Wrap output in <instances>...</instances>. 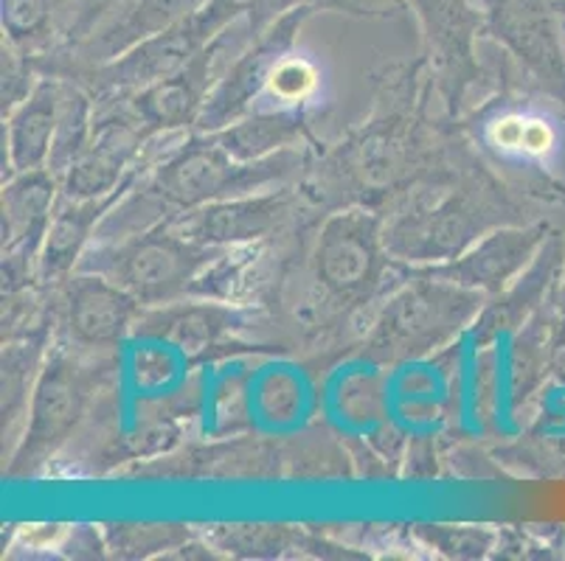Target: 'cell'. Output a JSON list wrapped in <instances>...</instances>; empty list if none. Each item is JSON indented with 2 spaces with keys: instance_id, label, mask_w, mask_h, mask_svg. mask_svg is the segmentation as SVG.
Listing matches in <instances>:
<instances>
[{
  "instance_id": "24",
  "label": "cell",
  "mask_w": 565,
  "mask_h": 561,
  "mask_svg": "<svg viewBox=\"0 0 565 561\" xmlns=\"http://www.w3.org/2000/svg\"><path fill=\"white\" fill-rule=\"evenodd\" d=\"M490 143L503 154L546 158L557 147L554 123L532 112H507L490 127Z\"/></svg>"
},
{
  "instance_id": "13",
  "label": "cell",
  "mask_w": 565,
  "mask_h": 561,
  "mask_svg": "<svg viewBox=\"0 0 565 561\" xmlns=\"http://www.w3.org/2000/svg\"><path fill=\"white\" fill-rule=\"evenodd\" d=\"M554 0H490V25L546 79H565Z\"/></svg>"
},
{
  "instance_id": "16",
  "label": "cell",
  "mask_w": 565,
  "mask_h": 561,
  "mask_svg": "<svg viewBox=\"0 0 565 561\" xmlns=\"http://www.w3.org/2000/svg\"><path fill=\"white\" fill-rule=\"evenodd\" d=\"M130 183L121 192L110 194V197L76 199L63 194V199H56L54 216H51L49 230H45L43 250L38 256L43 281H56V278L68 276L74 267H79L82 256L87 253V245L96 236L99 223L105 219L107 211L113 208V203L130 188Z\"/></svg>"
},
{
  "instance_id": "12",
  "label": "cell",
  "mask_w": 565,
  "mask_h": 561,
  "mask_svg": "<svg viewBox=\"0 0 565 561\" xmlns=\"http://www.w3.org/2000/svg\"><path fill=\"white\" fill-rule=\"evenodd\" d=\"M141 127L127 118H105L94 127L90 143L65 172V194L76 199H99L121 192L132 177H127L138 149Z\"/></svg>"
},
{
  "instance_id": "7",
  "label": "cell",
  "mask_w": 565,
  "mask_h": 561,
  "mask_svg": "<svg viewBox=\"0 0 565 561\" xmlns=\"http://www.w3.org/2000/svg\"><path fill=\"white\" fill-rule=\"evenodd\" d=\"M90 385L94 382L87 377V370L68 352L56 348L51 354L34 385L29 427H25L14 463L38 466L68 441L74 427L85 416Z\"/></svg>"
},
{
  "instance_id": "6",
  "label": "cell",
  "mask_w": 565,
  "mask_h": 561,
  "mask_svg": "<svg viewBox=\"0 0 565 561\" xmlns=\"http://www.w3.org/2000/svg\"><path fill=\"white\" fill-rule=\"evenodd\" d=\"M385 256V236L372 214L343 211L330 216L312 256L318 284L335 301H363L383 276Z\"/></svg>"
},
{
  "instance_id": "35",
  "label": "cell",
  "mask_w": 565,
  "mask_h": 561,
  "mask_svg": "<svg viewBox=\"0 0 565 561\" xmlns=\"http://www.w3.org/2000/svg\"><path fill=\"white\" fill-rule=\"evenodd\" d=\"M559 306L565 312V267H563V276H559Z\"/></svg>"
},
{
  "instance_id": "31",
  "label": "cell",
  "mask_w": 565,
  "mask_h": 561,
  "mask_svg": "<svg viewBox=\"0 0 565 561\" xmlns=\"http://www.w3.org/2000/svg\"><path fill=\"white\" fill-rule=\"evenodd\" d=\"M127 3V0H82V12L76 20V31H90L102 18L113 14V9Z\"/></svg>"
},
{
  "instance_id": "10",
  "label": "cell",
  "mask_w": 565,
  "mask_h": 561,
  "mask_svg": "<svg viewBox=\"0 0 565 561\" xmlns=\"http://www.w3.org/2000/svg\"><path fill=\"white\" fill-rule=\"evenodd\" d=\"M287 216H290V203H287L285 194L259 192L248 194V197L220 199V203L181 211L167 225L174 234L186 236L198 245L225 247L262 239V236L279 228Z\"/></svg>"
},
{
  "instance_id": "5",
  "label": "cell",
  "mask_w": 565,
  "mask_h": 561,
  "mask_svg": "<svg viewBox=\"0 0 565 561\" xmlns=\"http://www.w3.org/2000/svg\"><path fill=\"white\" fill-rule=\"evenodd\" d=\"M316 12L312 7L292 9V12L281 14L274 23H267L265 29L254 37V43L236 56L234 65H228L223 76L217 79L214 90L205 99L203 112L198 118V127L203 132H220L228 123L239 121L254 110V101L262 93H267V82L279 68V62L290 56L296 34L307 18Z\"/></svg>"
},
{
  "instance_id": "22",
  "label": "cell",
  "mask_w": 565,
  "mask_h": 561,
  "mask_svg": "<svg viewBox=\"0 0 565 561\" xmlns=\"http://www.w3.org/2000/svg\"><path fill=\"white\" fill-rule=\"evenodd\" d=\"M552 321L546 312H534L526 323L523 332L518 334L515 346H512L510 357V393L515 399H526L534 390V385L541 382L543 374L552 370L548 354H552Z\"/></svg>"
},
{
  "instance_id": "18",
  "label": "cell",
  "mask_w": 565,
  "mask_h": 561,
  "mask_svg": "<svg viewBox=\"0 0 565 561\" xmlns=\"http://www.w3.org/2000/svg\"><path fill=\"white\" fill-rule=\"evenodd\" d=\"M559 259H563V247H559V241L543 245V250L537 253V259L529 265V270L523 272V276H518L507 290L498 292L495 301H490L481 309L476 323H472L476 339L484 343V339L498 337L501 332L523 326L534 312H541L543 295H546L548 284L557 278Z\"/></svg>"
},
{
  "instance_id": "8",
  "label": "cell",
  "mask_w": 565,
  "mask_h": 561,
  "mask_svg": "<svg viewBox=\"0 0 565 561\" xmlns=\"http://www.w3.org/2000/svg\"><path fill=\"white\" fill-rule=\"evenodd\" d=\"M543 245H546V225L498 228L472 241L461 256L434 267L430 272L481 295H498L529 270Z\"/></svg>"
},
{
  "instance_id": "21",
  "label": "cell",
  "mask_w": 565,
  "mask_h": 561,
  "mask_svg": "<svg viewBox=\"0 0 565 561\" xmlns=\"http://www.w3.org/2000/svg\"><path fill=\"white\" fill-rule=\"evenodd\" d=\"M203 3L205 0H132V7L121 18L113 20L110 29L102 34L99 48H105L107 60H113L121 51L183 20Z\"/></svg>"
},
{
  "instance_id": "2",
  "label": "cell",
  "mask_w": 565,
  "mask_h": 561,
  "mask_svg": "<svg viewBox=\"0 0 565 561\" xmlns=\"http://www.w3.org/2000/svg\"><path fill=\"white\" fill-rule=\"evenodd\" d=\"M296 166H299V158L292 149L262 158V161H236L217 141V136L209 132V138H192L181 149H174L169 158H163L152 169L150 183L181 214V211L220 203V199L267 192L274 183H285Z\"/></svg>"
},
{
  "instance_id": "26",
  "label": "cell",
  "mask_w": 565,
  "mask_h": 561,
  "mask_svg": "<svg viewBox=\"0 0 565 561\" xmlns=\"http://www.w3.org/2000/svg\"><path fill=\"white\" fill-rule=\"evenodd\" d=\"M186 537L189 533L174 525H113L107 531L110 548L118 555H132V559L178 548Z\"/></svg>"
},
{
  "instance_id": "32",
  "label": "cell",
  "mask_w": 565,
  "mask_h": 561,
  "mask_svg": "<svg viewBox=\"0 0 565 561\" xmlns=\"http://www.w3.org/2000/svg\"><path fill=\"white\" fill-rule=\"evenodd\" d=\"M408 7V0H343V9L358 14H394Z\"/></svg>"
},
{
  "instance_id": "29",
  "label": "cell",
  "mask_w": 565,
  "mask_h": 561,
  "mask_svg": "<svg viewBox=\"0 0 565 561\" xmlns=\"http://www.w3.org/2000/svg\"><path fill=\"white\" fill-rule=\"evenodd\" d=\"M318 87V68L305 56H285L279 68L267 82V93L279 101L281 107H299V101L310 99Z\"/></svg>"
},
{
  "instance_id": "33",
  "label": "cell",
  "mask_w": 565,
  "mask_h": 561,
  "mask_svg": "<svg viewBox=\"0 0 565 561\" xmlns=\"http://www.w3.org/2000/svg\"><path fill=\"white\" fill-rule=\"evenodd\" d=\"M548 363H552L554 377L565 385V315L552 328V354H548Z\"/></svg>"
},
{
  "instance_id": "25",
  "label": "cell",
  "mask_w": 565,
  "mask_h": 561,
  "mask_svg": "<svg viewBox=\"0 0 565 561\" xmlns=\"http://www.w3.org/2000/svg\"><path fill=\"white\" fill-rule=\"evenodd\" d=\"M416 12L423 18L428 37L445 51H465L476 29L467 0H414Z\"/></svg>"
},
{
  "instance_id": "3",
  "label": "cell",
  "mask_w": 565,
  "mask_h": 561,
  "mask_svg": "<svg viewBox=\"0 0 565 561\" xmlns=\"http://www.w3.org/2000/svg\"><path fill=\"white\" fill-rule=\"evenodd\" d=\"M484 295L428 272L411 281L377 317L369 348L377 359H414L436 352L476 323Z\"/></svg>"
},
{
  "instance_id": "17",
  "label": "cell",
  "mask_w": 565,
  "mask_h": 561,
  "mask_svg": "<svg viewBox=\"0 0 565 561\" xmlns=\"http://www.w3.org/2000/svg\"><path fill=\"white\" fill-rule=\"evenodd\" d=\"M65 87L60 82L43 79L20 101L7 127V149L12 172H34L49 169L51 147H54L60 107Z\"/></svg>"
},
{
  "instance_id": "1",
  "label": "cell",
  "mask_w": 565,
  "mask_h": 561,
  "mask_svg": "<svg viewBox=\"0 0 565 561\" xmlns=\"http://www.w3.org/2000/svg\"><path fill=\"white\" fill-rule=\"evenodd\" d=\"M214 259H220V247L198 245L161 225L116 245L90 247L76 270L107 278L130 292L141 306H163L186 295Z\"/></svg>"
},
{
  "instance_id": "30",
  "label": "cell",
  "mask_w": 565,
  "mask_h": 561,
  "mask_svg": "<svg viewBox=\"0 0 565 561\" xmlns=\"http://www.w3.org/2000/svg\"><path fill=\"white\" fill-rule=\"evenodd\" d=\"M301 7H343V0H248V12H245V18H248L250 31L259 34L267 23H274L276 18Z\"/></svg>"
},
{
  "instance_id": "27",
  "label": "cell",
  "mask_w": 565,
  "mask_h": 561,
  "mask_svg": "<svg viewBox=\"0 0 565 561\" xmlns=\"http://www.w3.org/2000/svg\"><path fill=\"white\" fill-rule=\"evenodd\" d=\"M0 20L9 43L29 45L43 40L51 25V0H0Z\"/></svg>"
},
{
  "instance_id": "19",
  "label": "cell",
  "mask_w": 565,
  "mask_h": 561,
  "mask_svg": "<svg viewBox=\"0 0 565 561\" xmlns=\"http://www.w3.org/2000/svg\"><path fill=\"white\" fill-rule=\"evenodd\" d=\"M234 317L217 303H163L150 315H138V332L163 339L181 352L200 354L214 346L231 328Z\"/></svg>"
},
{
  "instance_id": "15",
  "label": "cell",
  "mask_w": 565,
  "mask_h": 561,
  "mask_svg": "<svg viewBox=\"0 0 565 561\" xmlns=\"http://www.w3.org/2000/svg\"><path fill=\"white\" fill-rule=\"evenodd\" d=\"M56 208V174L51 169L18 172L3 185V247L7 261L40 256Z\"/></svg>"
},
{
  "instance_id": "20",
  "label": "cell",
  "mask_w": 565,
  "mask_h": 561,
  "mask_svg": "<svg viewBox=\"0 0 565 561\" xmlns=\"http://www.w3.org/2000/svg\"><path fill=\"white\" fill-rule=\"evenodd\" d=\"M301 132H305V116L299 107H279V110L262 112L250 110L248 116L212 136H217V141L236 161H262V158L296 147Z\"/></svg>"
},
{
  "instance_id": "11",
  "label": "cell",
  "mask_w": 565,
  "mask_h": 561,
  "mask_svg": "<svg viewBox=\"0 0 565 561\" xmlns=\"http://www.w3.org/2000/svg\"><path fill=\"white\" fill-rule=\"evenodd\" d=\"M484 223L467 199L454 197L439 208L408 216L385 230V250L408 261H450L481 239Z\"/></svg>"
},
{
  "instance_id": "9",
  "label": "cell",
  "mask_w": 565,
  "mask_h": 561,
  "mask_svg": "<svg viewBox=\"0 0 565 561\" xmlns=\"http://www.w3.org/2000/svg\"><path fill=\"white\" fill-rule=\"evenodd\" d=\"M228 29L212 45H205L183 71L132 93L130 107L136 121H141L152 132H172L189 127V123H198L209 93L217 85L214 76H217L220 54L231 37Z\"/></svg>"
},
{
  "instance_id": "14",
  "label": "cell",
  "mask_w": 565,
  "mask_h": 561,
  "mask_svg": "<svg viewBox=\"0 0 565 561\" xmlns=\"http://www.w3.org/2000/svg\"><path fill=\"white\" fill-rule=\"evenodd\" d=\"M141 303L94 272H79L68 290V332L82 346H116L138 323Z\"/></svg>"
},
{
  "instance_id": "4",
  "label": "cell",
  "mask_w": 565,
  "mask_h": 561,
  "mask_svg": "<svg viewBox=\"0 0 565 561\" xmlns=\"http://www.w3.org/2000/svg\"><path fill=\"white\" fill-rule=\"evenodd\" d=\"M245 12H248V0H205L203 7L169 29L102 62L90 74V85L99 93H138L156 82L169 79L186 68L205 45H212Z\"/></svg>"
},
{
  "instance_id": "28",
  "label": "cell",
  "mask_w": 565,
  "mask_h": 561,
  "mask_svg": "<svg viewBox=\"0 0 565 561\" xmlns=\"http://www.w3.org/2000/svg\"><path fill=\"white\" fill-rule=\"evenodd\" d=\"M290 542V531L281 525H231L220 528L217 544L239 555H274Z\"/></svg>"
},
{
  "instance_id": "23",
  "label": "cell",
  "mask_w": 565,
  "mask_h": 561,
  "mask_svg": "<svg viewBox=\"0 0 565 561\" xmlns=\"http://www.w3.org/2000/svg\"><path fill=\"white\" fill-rule=\"evenodd\" d=\"M94 127V110H90V101H87L85 93L76 90V87H65L63 107H60V123H56L54 147H51L49 158L51 172L65 177V172L74 166L76 158L90 143Z\"/></svg>"
},
{
  "instance_id": "34",
  "label": "cell",
  "mask_w": 565,
  "mask_h": 561,
  "mask_svg": "<svg viewBox=\"0 0 565 561\" xmlns=\"http://www.w3.org/2000/svg\"><path fill=\"white\" fill-rule=\"evenodd\" d=\"M554 12H557L559 23H563V29H565V0H554Z\"/></svg>"
}]
</instances>
